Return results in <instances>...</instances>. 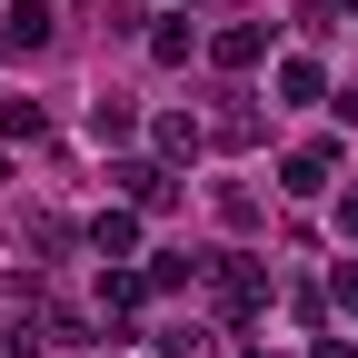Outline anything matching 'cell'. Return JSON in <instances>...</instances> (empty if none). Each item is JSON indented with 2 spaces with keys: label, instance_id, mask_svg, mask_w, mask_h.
<instances>
[{
  "label": "cell",
  "instance_id": "1",
  "mask_svg": "<svg viewBox=\"0 0 358 358\" xmlns=\"http://www.w3.org/2000/svg\"><path fill=\"white\" fill-rule=\"evenodd\" d=\"M209 60H219V70H249V60H268V20H229V30L209 40Z\"/></svg>",
  "mask_w": 358,
  "mask_h": 358
},
{
  "label": "cell",
  "instance_id": "2",
  "mask_svg": "<svg viewBox=\"0 0 358 358\" xmlns=\"http://www.w3.org/2000/svg\"><path fill=\"white\" fill-rule=\"evenodd\" d=\"M40 40H50V0H10V30H0V50H10V60H30Z\"/></svg>",
  "mask_w": 358,
  "mask_h": 358
},
{
  "label": "cell",
  "instance_id": "3",
  "mask_svg": "<svg viewBox=\"0 0 358 358\" xmlns=\"http://www.w3.org/2000/svg\"><path fill=\"white\" fill-rule=\"evenodd\" d=\"M259 299H268V268H249V259H219V308H239V319H249Z\"/></svg>",
  "mask_w": 358,
  "mask_h": 358
},
{
  "label": "cell",
  "instance_id": "4",
  "mask_svg": "<svg viewBox=\"0 0 358 358\" xmlns=\"http://www.w3.org/2000/svg\"><path fill=\"white\" fill-rule=\"evenodd\" d=\"M329 169H338V150L319 140V150H299V159L279 169V189H289V199H319V189H329Z\"/></svg>",
  "mask_w": 358,
  "mask_h": 358
},
{
  "label": "cell",
  "instance_id": "5",
  "mask_svg": "<svg viewBox=\"0 0 358 358\" xmlns=\"http://www.w3.org/2000/svg\"><path fill=\"white\" fill-rule=\"evenodd\" d=\"M120 189L140 199V209H169V199H179V189H169V169H150V159H129V169H120Z\"/></svg>",
  "mask_w": 358,
  "mask_h": 358
},
{
  "label": "cell",
  "instance_id": "6",
  "mask_svg": "<svg viewBox=\"0 0 358 358\" xmlns=\"http://www.w3.org/2000/svg\"><path fill=\"white\" fill-rule=\"evenodd\" d=\"M90 249H100V259H129V249H140V219H129V209H110L100 229H90Z\"/></svg>",
  "mask_w": 358,
  "mask_h": 358
},
{
  "label": "cell",
  "instance_id": "7",
  "mask_svg": "<svg viewBox=\"0 0 358 358\" xmlns=\"http://www.w3.org/2000/svg\"><path fill=\"white\" fill-rule=\"evenodd\" d=\"M279 100H289V110L319 100V60H279Z\"/></svg>",
  "mask_w": 358,
  "mask_h": 358
},
{
  "label": "cell",
  "instance_id": "8",
  "mask_svg": "<svg viewBox=\"0 0 358 358\" xmlns=\"http://www.w3.org/2000/svg\"><path fill=\"white\" fill-rule=\"evenodd\" d=\"M129 129H140V110H129V100H100V110H90V140H129Z\"/></svg>",
  "mask_w": 358,
  "mask_h": 358
},
{
  "label": "cell",
  "instance_id": "9",
  "mask_svg": "<svg viewBox=\"0 0 358 358\" xmlns=\"http://www.w3.org/2000/svg\"><path fill=\"white\" fill-rule=\"evenodd\" d=\"M100 299H110V308H140L150 279H140V268H100Z\"/></svg>",
  "mask_w": 358,
  "mask_h": 358
},
{
  "label": "cell",
  "instance_id": "10",
  "mask_svg": "<svg viewBox=\"0 0 358 358\" xmlns=\"http://www.w3.org/2000/svg\"><path fill=\"white\" fill-rule=\"evenodd\" d=\"M338 229H348V239H358V189H348V199H338Z\"/></svg>",
  "mask_w": 358,
  "mask_h": 358
}]
</instances>
